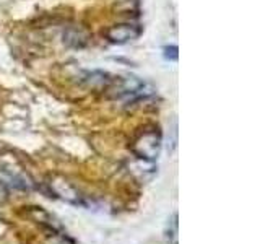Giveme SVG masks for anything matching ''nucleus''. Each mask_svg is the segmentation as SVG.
I'll return each mask as SVG.
<instances>
[{"label":"nucleus","mask_w":260,"mask_h":244,"mask_svg":"<svg viewBox=\"0 0 260 244\" xmlns=\"http://www.w3.org/2000/svg\"><path fill=\"white\" fill-rule=\"evenodd\" d=\"M132 151L140 160H156L161 151V134L158 132V129L145 130L143 134L138 135L132 143Z\"/></svg>","instance_id":"f257e3e1"},{"label":"nucleus","mask_w":260,"mask_h":244,"mask_svg":"<svg viewBox=\"0 0 260 244\" xmlns=\"http://www.w3.org/2000/svg\"><path fill=\"white\" fill-rule=\"evenodd\" d=\"M140 26L132 23H119L114 24V26H109L108 29L104 31L106 39L109 41L112 44H125L128 41H134L140 36Z\"/></svg>","instance_id":"f03ea898"},{"label":"nucleus","mask_w":260,"mask_h":244,"mask_svg":"<svg viewBox=\"0 0 260 244\" xmlns=\"http://www.w3.org/2000/svg\"><path fill=\"white\" fill-rule=\"evenodd\" d=\"M169 244H177V214L173 215V220L169 223V233H168Z\"/></svg>","instance_id":"7ed1b4c3"},{"label":"nucleus","mask_w":260,"mask_h":244,"mask_svg":"<svg viewBox=\"0 0 260 244\" xmlns=\"http://www.w3.org/2000/svg\"><path fill=\"white\" fill-rule=\"evenodd\" d=\"M166 59H173V60H177V47L176 46H171V47H166Z\"/></svg>","instance_id":"20e7f679"}]
</instances>
